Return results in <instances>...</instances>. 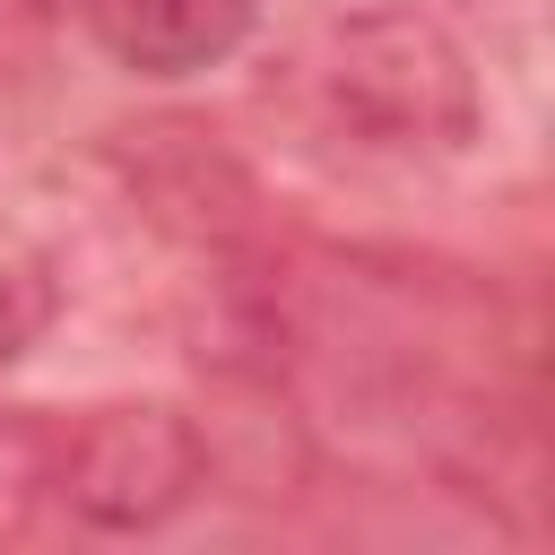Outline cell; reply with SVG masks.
I'll list each match as a JSON object with an SVG mask.
<instances>
[{
    "instance_id": "cell-1",
    "label": "cell",
    "mask_w": 555,
    "mask_h": 555,
    "mask_svg": "<svg viewBox=\"0 0 555 555\" xmlns=\"http://www.w3.org/2000/svg\"><path fill=\"white\" fill-rule=\"evenodd\" d=\"M286 104L312 139L373 165H442L477 139V78L416 9H356L286 52Z\"/></svg>"
},
{
    "instance_id": "cell-2",
    "label": "cell",
    "mask_w": 555,
    "mask_h": 555,
    "mask_svg": "<svg viewBox=\"0 0 555 555\" xmlns=\"http://www.w3.org/2000/svg\"><path fill=\"white\" fill-rule=\"evenodd\" d=\"M199 442L173 408H95L61 451V503L95 529H156L191 503Z\"/></svg>"
},
{
    "instance_id": "cell-3",
    "label": "cell",
    "mask_w": 555,
    "mask_h": 555,
    "mask_svg": "<svg viewBox=\"0 0 555 555\" xmlns=\"http://www.w3.org/2000/svg\"><path fill=\"white\" fill-rule=\"evenodd\" d=\"M260 26V0H87V35L130 78H199L234 61Z\"/></svg>"
},
{
    "instance_id": "cell-4",
    "label": "cell",
    "mask_w": 555,
    "mask_h": 555,
    "mask_svg": "<svg viewBox=\"0 0 555 555\" xmlns=\"http://www.w3.org/2000/svg\"><path fill=\"white\" fill-rule=\"evenodd\" d=\"M52 312H61V278H52L43 243L0 217V364H17L52 330Z\"/></svg>"
}]
</instances>
